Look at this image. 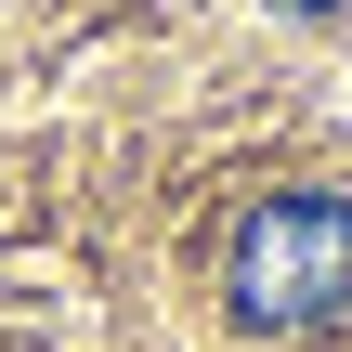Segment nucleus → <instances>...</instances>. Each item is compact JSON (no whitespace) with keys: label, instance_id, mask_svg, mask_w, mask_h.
Masks as SVG:
<instances>
[{"label":"nucleus","instance_id":"f03ea898","mask_svg":"<svg viewBox=\"0 0 352 352\" xmlns=\"http://www.w3.org/2000/svg\"><path fill=\"white\" fill-rule=\"evenodd\" d=\"M287 13H327V0H287Z\"/></svg>","mask_w":352,"mask_h":352},{"label":"nucleus","instance_id":"f257e3e1","mask_svg":"<svg viewBox=\"0 0 352 352\" xmlns=\"http://www.w3.org/2000/svg\"><path fill=\"white\" fill-rule=\"evenodd\" d=\"M222 300H235V327H261V340L327 327L352 300V196H327V183L261 196V209L235 222V248H222Z\"/></svg>","mask_w":352,"mask_h":352}]
</instances>
